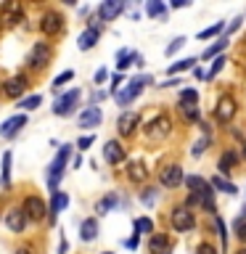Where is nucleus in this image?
<instances>
[{
	"mask_svg": "<svg viewBox=\"0 0 246 254\" xmlns=\"http://www.w3.org/2000/svg\"><path fill=\"white\" fill-rule=\"evenodd\" d=\"M236 254H246V246H241V249H238Z\"/></svg>",
	"mask_w": 246,
	"mask_h": 254,
	"instance_id": "nucleus-52",
	"label": "nucleus"
},
{
	"mask_svg": "<svg viewBox=\"0 0 246 254\" xmlns=\"http://www.w3.org/2000/svg\"><path fill=\"white\" fill-rule=\"evenodd\" d=\"M27 222H29V217L24 209H8L5 212V228L11 230V233H24Z\"/></svg>",
	"mask_w": 246,
	"mask_h": 254,
	"instance_id": "nucleus-12",
	"label": "nucleus"
},
{
	"mask_svg": "<svg viewBox=\"0 0 246 254\" xmlns=\"http://www.w3.org/2000/svg\"><path fill=\"white\" fill-rule=\"evenodd\" d=\"M79 164H82V156H79V154H77L74 159H71V167H74V170H77V167H79Z\"/></svg>",
	"mask_w": 246,
	"mask_h": 254,
	"instance_id": "nucleus-50",
	"label": "nucleus"
},
{
	"mask_svg": "<svg viewBox=\"0 0 246 254\" xmlns=\"http://www.w3.org/2000/svg\"><path fill=\"white\" fill-rule=\"evenodd\" d=\"M188 0H172V8H185Z\"/></svg>",
	"mask_w": 246,
	"mask_h": 254,
	"instance_id": "nucleus-49",
	"label": "nucleus"
},
{
	"mask_svg": "<svg viewBox=\"0 0 246 254\" xmlns=\"http://www.w3.org/2000/svg\"><path fill=\"white\" fill-rule=\"evenodd\" d=\"M103 122V111L98 106H87L82 114L77 117V125L82 127V130H93V127H98Z\"/></svg>",
	"mask_w": 246,
	"mask_h": 254,
	"instance_id": "nucleus-13",
	"label": "nucleus"
},
{
	"mask_svg": "<svg viewBox=\"0 0 246 254\" xmlns=\"http://www.w3.org/2000/svg\"><path fill=\"white\" fill-rule=\"evenodd\" d=\"M225 48H228V37H220V40H217V43H214L212 48H206L201 59H212V56H217L220 51H225Z\"/></svg>",
	"mask_w": 246,
	"mask_h": 254,
	"instance_id": "nucleus-34",
	"label": "nucleus"
},
{
	"mask_svg": "<svg viewBox=\"0 0 246 254\" xmlns=\"http://www.w3.org/2000/svg\"><path fill=\"white\" fill-rule=\"evenodd\" d=\"M40 103H43V98H40V95L35 93V95H29V98H24V101H21V109H27V111H32V109H37Z\"/></svg>",
	"mask_w": 246,
	"mask_h": 254,
	"instance_id": "nucleus-41",
	"label": "nucleus"
},
{
	"mask_svg": "<svg viewBox=\"0 0 246 254\" xmlns=\"http://www.w3.org/2000/svg\"><path fill=\"white\" fill-rule=\"evenodd\" d=\"M209 183H212V188H217V190H222V193H228V196H236V193H238V188H236L230 180L222 178V175H217V178H212Z\"/></svg>",
	"mask_w": 246,
	"mask_h": 254,
	"instance_id": "nucleus-27",
	"label": "nucleus"
},
{
	"mask_svg": "<svg viewBox=\"0 0 246 254\" xmlns=\"http://www.w3.org/2000/svg\"><path fill=\"white\" fill-rule=\"evenodd\" d=\"M222 29H225V24H222V21H217L214 27H209V29H201V32H198V40H209V37H214V35H220Z\"/></svg>",
	"mask_w": 246,
	"mask_h": 254,
	"instance_id": "nucleus-37",
	"label": "nucleus"
},
{
	"mask_svg": "<svg viewBox=\"0 0 246 254\" xmlns=\"http://www.w3.org/2000/svg\"><path fill=\"white\" fill-rule=\"evenodd\" d=\"M135 127H140V114L138 111H124V114H119V119H117V130H119V135H132L135 132Z\"/></svg>",
	"mask_w": 246,
	"mask_h": 254,
	"instance_id": "nucleus-10",
	"label": "nucleus"
},
{
	"mask_svg": "<svg viewBox=\"0 0 246 254\" xmlns=\"http://www.w3.org/2000/svg\"><path fill=\"white\" fill-rule=\"evenodd\" d=\"M95 43H98V32H93V29H85L82 35L77 37L79 51H90V48H95Z\"/></svg>",
	"mask_w": 246,
	"mask_h": 254,
	"instance_id": "nucleus-26",
	"label": "nucleus"
},
{
	"mask_svg": "<svg viewBox=\"0 0 246 254\" xmlns=\"http://www.w3.org/2000/svg\"><path fill=\"white\" fill-rule=\"evenodd\" d=\"M244 156H246V146H244Z\"/></svg>",
	"mask_w": 246,
	"mask_h": 254,
	"instance_id": "nucleus-53",
	"label": "nucleus"
},
{
	"mask_svg": "<svg viewBox=\"0 0 246 254\" xmlns=\"http://www.w3.org/2000/svg\"><path fill=\"white\" fill-rule=\"evenodd\" d=\"M214 225H217V233L222 238V249H228V228H225V222H222V217H214Z\"/></svg>",
	"mask_w": 246,
	"mask_h": 254,
	"instance_id": "nucleus-38",
	"label": "nucleus"
},
{
	"mask_svg": "<svg viewBox=\"0 0 246 254\" xmlns=\"http://www.w3.org/2000/svg\"><path fill=\"white\" fill-rule=\"evenodd\" d=\"M146 13L151 16V19H156V16H164V13H167V5L162 3V0H148V3H146Z\"/></svg>",
	"mask_w": 246,
	"mask_h": 254,
	"instance_id": "nucleus-30",
	"label": "nucleus"
},
{
	"mask_svg": "<svg viewBox=\"0 0 246 254\" xmlns=\"http://www.w3.org/2000/svg\"><path fill=\"white\" fill-rule=\"evenodd\" d=\"M117 204H119V196H117V193H109L106 198H101V201L95 204V212H98V214H106L109 209H114Z\"/></svg>",
	"mask_w": 246,
	"mask_h": 254,
	"instance_id": "nucleus-29",
	"label": "nucleus"
},
{
	"mask_svg": "<svg viewBox=\"0 0 246 254\" xmlns=\"http://www.w3.org/2000/svg\"><path fill=\"white\" fill-rule=\"evenodd\" d=\"M180 114L188 119V122H198V117H201V111H198V106H183L180 103Z\"/></svg>",
	"mask_w": 246,
	"mask_h": 254,
	"instance_id": "nucleus-36",
	"label": "nucleus"
},
{
	"mask_svg": "<svg viewBox=\"0 0 246 254\" xmlns=\"http://www.w3.org/2000/svg\"><path fill=\"white\" fill-rule=\"evenodd\" d=\"M225 64H228V61H225V56H217V59H214V64H212V69H209V74H206V77H209V79H212V77H217L220 71H222V66H225Z\"/></svg>",
	"mask_w": 246,
	"mask_h": 254,
	"instance_id": "nucleus-40",
	"label": "nucleus"
},
{
	"mask_svg": "<svg viewBox=\"0 0 246 254\" xmlns=\"http://www.w3.org/2000/svg\"><path fill=\"white\" fill-rule=\"evenodd\" d=\"M103 159H106L111 167H117V164H122L127 159V151H124V146L119 140H109L106 146H103Z\"/></svg>",
	"mask_w": 246,
	"mask_h": 254,
	"instance_id": "nucleus-11",
	"label": "nucleus"
},
{
	"mask_svg": "<svg viewBox=\"0 0 246 254\" xmlns=\"http://www.w3.org/2000/svg\"><path fill=\"white\" fill-rule=\"evenodd\" d=\"M21 209L27 212L29 220H35V222H43L45 214H48V206H45V201H43L40 196H27V198H24V206H21Z\"/></svg>",
	"mask_w": 246,
	"mask_h": 254,
	"instance_id": "nucleus-8",
	"label": "nucleus"
},
{
	"mask_svg": "<svg viewBox=\"0 0 246 254\" xmlns=\"http://www.w3.org/2000/svg\"><path fill=\"white\" fill-rule=\"evenodd\" d=\"M146 178H148V170H146V164H143V162H130V164H127V180L143 183Z\"/></svg>",
	"mask_w": 246,
	"mask_h": 254,
	"instance_id": "nucleus-22",
	"label": "nucleus"
},
{
	"mask_svg": "<svg viewBox=\"0 0 246 254\" xmlns=\"http://www.w3.org/2000/svg\"><path fill=\"white\" fill-rule=\"evenodd\" d=\"M193 64H196V59H183V61H175L167 71H170V74H180V71H188Z\"/></svg>",
	"mask_w": 246,
	"mask_h": 254,
	"instance_id": "nucleus-33",
	"label": "nucleus"
},
{
	"mask_svg": "<svg viewBox=\"0 0 246 254\" xmlns=\"http://www.w3.org/2000/svg\"><path fill=\"white\" fill-rule=\"evenodd\" d=\"M180 103H183V106H196V103H198V93L193 90V87L183 90V93H180Z\"/></svg>",
	"mask_w": 246,
	"mask_h": 254,
	"instance_id": "nucleus-35",
	"label": "nucleus"
},
{
	"mask_svg": "<svg viewBox=\"0 0 246 254\" xmlns=\"http://www.w3.org/2000/svg\"><path fill=\"white\" fill-rule=\"evenodd\" d=\"M21 19H24V11L19 3H3V8H0V21L5 27H16Z\"/></svg>",
	"mask_w": 246,
	"mask_h": 254,
	"instance_id": "nucleus-15",
	"label": "nucleus"
},
{
	"mask_svg": "<svg viewBox=\"0 0 246 254\" xmlns=\"http://www.w3.org/2000/svg\"><path fill=\"white\" fill-rule=\"evenodd\" d=\"M13 254H32V252H29V249H27V246H21V249H16V252H13Z\"/></svg>",
	"mask_w": 246,
	"mask_h": 254,
	"instance_id": "nucleus-51",
	"label": "nucleus"
},
{
	"mask_svg": "<svg viewBox=\"0 0 246 254\" xmlns=\"http://www.w3.org/2000/svg\"><path fill=\"white\" fill-rule=\"evenodd\" d=\"M183 45H185V37H175L172 43L167 45V51H164V53H167V56H172V53H178V51H180Z\"/></svg>",
	"mask_w": 246,
	"mask_h": 254,
	"instance_id": "nucleus-43",
	"label": "nucleus"
},
{
	"mask_svg": "<svg viewBox=\"0 0 246 254\" xmlns=\"http://www.w3.org/2000/svg\"><path fill=\"white\" fill-rule=\"evenodd\" d=\"M61 29H63V16L59 11H48L43 19H40V32L48 37H56Z\"/></svg>",
	"mask_w": 246,
	"mask_h": 254,
	"instance_id": "nucleus-9",
	"label": "nucleus"
},
{
	"mask_svg": "<svg viewBox=\"0 0 246 254\" xmlns=\"http://www.w3.org/2000/svg\"><path fill=\"white\" fill-rule=\"evenodd\" d=\"M122 11H124V3H122V0H106V3L98 5V19H101V21H114Z\"/></svg>",
	"mask_w": 246,
	"mask_h": 254,
	"instance_id": "nucleus-16",
	"label": "nucleus"
},
{
	"mask_svg": "<svg viewBox=\"0 0 246 254\" xmlns=\"http://www.w3.org/2000/svg\"><path fill=\"white\" fill-rule=\"evenodd\" d=\"M151 82V77H135V79H130L122 90L117 93V103L119 106H127V103H132L135 101V95H138L140 90H143V85H148Z\"/></svg>",
	"mask_w": 246,
	"mask_h": 254,
	"instance_id": "nucleus-4",
	"label": "nucleus"
},
{
	"mask_svg": "<svg viewBox=\"0 0 246 254\" xmlns=\"http://www.w3.org/2000/svg\"><path fill=\"white\" fill-rule=\"evenodd\" d=\"M233 230H236L238 241L246 244V206H244V214H238V220L233 222Z\"/></svg>",
	"mask_w": 246,
	"mask_h": 254,
	"instance_id": "nucleus-31",
	"label": "nucleus"
},
{
	"mask_svg": "<svg viewBox=\"0 0 246 254\" xmlns=\"http://www.w3.org/2000/svg\"><path fill=\"white\" fill-rule=\"evenodd\" d=\"M140 201H143V204H148V206L154 204V201H156V188H143Z\"/></svg>",
	"mask_w": 246,
	"mask_h": 254,
	"instance_id": "nucleus-44",
	"label": "nucleus"
},
{
	"mask_svg": "<svg viewBox=\"0 0 246 254\" xmlns=\"http://www.w3.org/2000/svg\"><path fill=\"white\" fill-rule=\"evenodd\" d=\"M79 87H74V90H69V93H63L59 101L53 103V114H59V117H66V114H71V111L77 109V101H79Z\"/></svg>",
	"mask_w": 246,
	"mask_h": 254,
	"instance_id": "nucleus-7",
	"label": "nucleus"
},
{
	"mask_svg": "<svg viewBox=\"0 0 246 254\" xmlns=\"http://www.w3.org/2000/svg\"><path fill=\"white\" fill-rule=\"evenodd\" d=\"M236 162H238V154H236V151H225V154H222L220 156V162H217V170L222 172V175H230V172H233V167H236Z\"/></svg>",
	"mask_w": 246,
	"mask_h": 254,
	"instance_id": "nucleus-24",
	"label": "nucleus"
},
{
	"mask_svg": "<svg viewBox=\"0 0 246 254\" xmlns=\"http://www.w3.org/2000/svg\"><path fill=\"white\" fill-rule=\"evenodd\" d=\"M106 77H109V74H106V69H98V71H95V82H103Z\"/></svg>",
	"mask_w": 246,
	"mask_h": 254,
	"instance_id": "nucleus-48",
	"label": "nucleus"
},
{
	"mask_svg": "<svg viewBox=\"0 0 246 254\" xmlns=\"http://www.w3.org/2000/svg\"><path fill=\"white\" fill-rule=\"evenodd\" d=\"M206 146H209V135H204V138H201V140H198L196 146H193V151H190V154H193V156L198 159V156H201L204 151H206Z\"/></svg>",
	"mask_w": 246,
	"mask_h": 254,
	"instance_id": "nucleus-42",
	"label": "nucleus"
},
{
	"mask_svg": "<svg viewBox=\"0 0 246 254\" xmlns=\"http://www.w3.org/2000/svg\"><path fill=\"white\" fill-rule=\"evenodd\" d=\"M196 254H217V249H214V246L212 244H198V249H196Z\"/></svg>",
	"mask_w": 246,
	"mask_h": 254,
	"instance_id": "nucleus-45",
	"label": "nucleus"
},
{
	"mask_svg": "<svg viewBox=\"0 0 246 254\" xmlns=\"http://www.w3.org/2000/svg\"><path fill=\"white\" fill-rule=\"evenodd\" d=\"M170 127H172L170 117L162 114V117H156L154 122L146 127V135H148V138H154V140H156V138H164V135H170Z\"/></svg>",
	"mask_w": 246,
	"mask_h": 254,
	"instance_id": "nucleus-17",
	"label": "nucleus"
},
{
	"mask_svg": "<svg viewBox=\"0 0 246 254\" xmlns=\"http://www.w3.org/2000/svg\"><path fill=\"white\" fill-rule=\"evenodd\" d=\"M106 254H111V252H106Z\"/></svg>",
	"mask_w": 246,
	"mask_h": 254,
	"instance_id": "nucleus-54",
	"label": "nucleus"
},
{
	"mask_svg": "<svg viewBox=\"0 0 246 254\" xmlns=\"http://www.w3.org/2000/svg\"><path fill=\"white\" fill-rule=\"evenodd\" d=\"M98 217H87V220H82V225H79V238L82 241H93L95 236H98Z\"/></svg>",
	"mask_w": 246,
	"mask_h": 254,
	"instance_id": "nucleus-21",
	"label": "nucleus"
},
{
	"mask_svg": "<svg viewBox=\"0 0 246 254\" xmlns=\"http://www.w3.org/2000/svg\"><path fill=\"white\" fill-rule=\"evenodd\" d=\"M241 21H244L241 16H238V19H233V21H230V27H228V32H236L238 27H241Z\"/></svg>",
	"mask_w": 246,
	"mask_h": 254,
	"instance_id": "nucleus-47",
	"label": "nucleus"
},
{
	"mask_svg": "<svg viewBox=\"0 0 246 254\" xmlns=\"http://www.w3.org/2000/svg\"><path fill=\"white\" fill-rule=\"evenodd\" d=\"M132 228H135V236H148V233H154V222H151L148 217H135L132 222Z\"/></svg>",
	"mask_w": 246,
	"mask_h": 254,
	"instance_id": "nucleus-28",
	"label": "nucleus"
},
{
	"mask_svg": "<svg viewBox=\"0 0 246 254\" xmlns=\"http://www.w3.org/2000/svg\"><path fill=\"white\" fill-rule=\"evenodd\" d=\"M170 222H172V230H175V233H188V230L196 228L193 212H190L188 206H183V204H178V206L170 212Z\"/></svg>",
	"mask_w": 246,
	"mask_h": 254,
	"instance_id": "nucleus-1",
	"label": "nucleus"
},
{
	"mask_svg": "<svg viewBox=\"0 0 246 254\" xmlns=\"http://www.w3.org/2000/svg\"><path fill=\"white\" fill-rule=\"evenodd\" d=\"M29 87V77L27 74H13L11 79L3 82V95L5 98H21Z\"/></svg>",
	"mask_w": 246,
	"mask_h": 254,
	"instance_id": "nucleus-6",
	"label": "nucleus"
},
{
	"mask_svg": "<svg viewBox=\"0 0 246 254\" xmlns=\"http://www.w3.org/2000/svg\"><path fill=\"white\" fill-rule=\"evenodd\" d=\"M69 151H71V146H61L59 156H56L53 162H51V167H48V186H51L53 193L59 190V183H61V178H63V167H66Z\"/></svg>",
	"mask_w": 246,
	"mask_h": 254,
	"instance_id": "nucleus-2",
	"label": "nucleus"
},
{
	"mask_svg": "<svg viewBox=\"0 0 246 254\" xmlns=\"http://www.w3.org/2000/svg\"><path fill=\"white\" fill-rule=\"evenodd\" d=\"M71 77H74V71H71V69H66V71H61V74H59V77H56V79H53V93H56V90H59V87H61L63 82H69V79H71Z\"/></svg>",
	"mask_w": 246,
	"mask_h": 254,
	"instance_id": "nucleus-39",
	"label": "nucleus"
},
{
	"mask_svg": "<svg viewBox=\"0 0 246 254\" xmlns=\"http://www.w3.org/2000/svg\"><path fill=\"white\" fill-rule=\"evenodd\" d=\"M51 59H53V48L40 40V43L32 45V51L27 56V64H29L32 69H45L48 64H51Z\"/></svg>",
	"mask_w": 246,
	"mask_h": 254,
	"instance_id": "nucleus-3",
	"label": "nucleus"
},
{
	"mask_svg": "<svg viewBox=\"0 0 246 254\" xmlns=\"http://www.w3.org/2000/svg\"><path fill=\"white\" fill-rule=\"evenodd\" d=\"M185 186H188L190 193H201V190H209L212 188V183L204 180L201 175H185Z\"/></svg>",
	"mask_w": 246,
	"mask_h": 254,
	"instance_id": "nucleus-23",
	"label": "nucleus"
},
{
	"mask_svg": "<svg viewBox=\"0 0 246 254\" xmlns=\"http://www.w3.org/2000/svg\"><path fill=\"white\" fill-rule=\"evenodd\" d=\"M93 143V135H85V138H79V143H77V148H87Z\"/></svg>",
	"mask_w": 246,
	"mask_h": 254,
	"instance_id": "nucleus-46",
	"label": "nucleus"
},
{
	"mask_svg": "<svg viewBox=\"0 0 246 254\" xmlns=\"http://www.w3.org/2000/svg\"><path fill=\"white\" fill-rule=\"evenodd\" d=\"M214 117H217V122H230V119L236 117L233 95H222V98L217 101V106H214Z\"/></svg>",
	"mask_w": 246,
	"mask_h": 254,
	"instance_id": "nucleus-14",
	"label": "nucleus"
},
{
	"mask_svg": "<svg viewBox=\"0 0 246 254\" xmlns=\"http://www.w3.org/2000/svg\"><path fill=\"white\" fill-rule=\"evenodd\" d=\"M132 61H143V59H138V53H135V51H119L117 53V69H119V74H122V71L130 66Z\"/></svg>",
	"mask_w": 246,
	"mask_h": 254,
	"instance_id": "nucleus-25",
	"label": "nucleus"
},
{
	"mask_svg": "<svg viewBox=\"0 0 246 254\" xmlns=\"http://www.w3.org/2000/svg\"><path fill=\"white\" fill-rule=\"evenodd\" d=\"M172 238L170 236H164V233H156V236H151V241H148V252L151 254H172Z\"/></svg>",
	"mask_w": 246,
	"mask_h": 254,
	"instance_id": "nucleus-19",
	"label": "nucleus"
},
{
	"mask_svg": "<svg viewBox=\"0 0 246 254\" xmlns=\"http://www.w3.org/2000/svg\"><path fill=\"white\" fill-rule=\"evenodd\" d=\"M159 183H162L164 188H178L185 183V172H183L180 164H167L159 170Z\"/></svg>",
	"mask_w": 246,
	"mask_h": 254,
	"instance_id": "nucleus-5",
	"label": "nucleus"
},
{
	"mask_svg": "<svg viewBox=\"0 0 246 254\" xmlns=\"http://www.w3.org/2000/svg\"><path fill=\"white\" fill-rule=\"evenodd\" d=\"M69 206V196L61 193V190H56L53 198H51V206H48V220H51V225H56V217H59V212H63Z\"/></svg>",
	"mask_w": 246,
	"mask_h": 254,
	"instance_id": "nucleus-20",
	"label": "nucleus"
},
{
	"mask_svg": "<svg viewBox=\"0 0 246 254\" xmlns=\"http://www.w3.org/2000/svg\"><path fill=\"white\" fill-rule=\"evenodd\" d=\"M11 151H5V154H3V178H0V183H3V186L8 188V186H11Z\"/></svg>",
	"mask_w": 246,
	"mask_h": 254,
	"instance_id": "nucleus-32",
	"label": "nucleus"
},
{
	"mask_svg": "<svg viewBox=\"0 0 246 254\" xmlns=\"http://www.w3.org/2000/svg\"><path fill=\"white\" fill-rule=\"evenodd\" d=\"M27 125V117L24 114H16V117H8L3 125H0V135L3 138H13V135H19L21 132V127Z\"/></svg>",
	"mask_w": 246,
	"mask_h": 254,
	"instance_id": "nucleus-18",
	"label": "nucleus"
}]
</instances>
